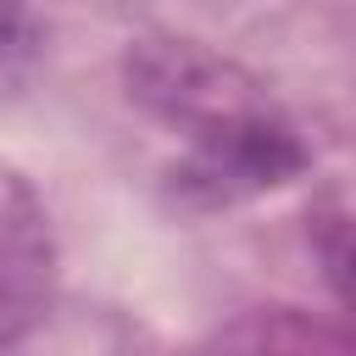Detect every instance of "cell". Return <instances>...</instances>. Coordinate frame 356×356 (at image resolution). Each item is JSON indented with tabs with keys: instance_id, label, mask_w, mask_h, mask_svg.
<instances>
[{
	"instance_id": "1",
	"label": "cell",
	"mask_w": 356,
	"mask_h": 356,
	"mask_svg": "<svg viewBox=\"0 0 356 356\" xmlns=\"http://www.w3.org/2000/svg\"><path fill=\"white\" fill-rule=\"evenodd\" d=\"M128 95L189 139L178 195L228 206L306 172V145L278 100L228 56L195 39H139L122 61Z\"/></svg>"
},
{
	"instance_id": "2",
	"label": "cell",
	"mask_w": 356,
	"mask_h": 356,
	"mask_svg": "<svg viewBox=\"0 0 356 356\" xmlns=\"http://www.w3.org/2000/svg\"><path fill=\"white\" fill-rule=\"evenodd\" d=\"M56 300V228L39 189L0 161V345L44 323Z\"/></svg>"
},
{
	"instance_id": "3",
	"label": "cell",
	"mask_w": 356,
	"mask_h": 356,
	"mask_svg": "<svg viewBox=\"0 0 356 356\" xmlns=\"http://www.w3.org/2000/svg\"><path fill=\"white\" fill-rule=\"evenodd\" d=\"M200 356H356V334L317 323L306 312L273 306V312H250L228 323Z\"/></svg>"
},
{
	"instance_id": "4",
	"label": "cell",
	"mask_w": 356,
	"mask_h": 356,
	"mask_svg": "<svg viewBox=\"0 0 356 356\" xmlns=\"http://www.w3.org/2000/svg\"><path fill=\"white\" fill-rule=\"evenodd\" d=\"M312 250L323 261V278L334 300L345 306V328L356 334V217L350 211H317L312 217Z\"/></svg>"
},
{
	"instance_id": "5",
	"label": "cell",
	"mask_w": 356,
	"mask_h": 356,
	"mask_svg": "<svg viewBox=\"0 0 356 356\" xmlns=\"http://www.w3.org/2000/svg\"><path fill=\"white\" fill-rule=\"evenodd\" d=\"M28 39H33L28 0H0V56H17V50H28Z\"/></svg>"
}]
</instances>
